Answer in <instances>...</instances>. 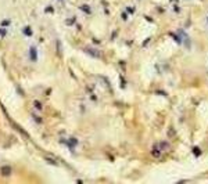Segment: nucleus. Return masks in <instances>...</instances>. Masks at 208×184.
Instances as JSON below:
<instances>
[{"label": "nucleus", "instance_id": "1", "mask_svg": "<svg viewBox=\"0 0 208 184\" xmlns=\"http://www.w3.org/2000/svg\"><path fill=\"white\" fill-rule=\"evenodd\" d=\"M11 173H13V168L10 166V165H3V166H0V176H11Z\"/></svg>", "mask_w": 208, "mask_h": 184}, {"label": "nucleus", "instance_id": "4", "mask_svg": "<svg viewBox=\"0 0 208 184\" xmlns=\"http://www.w3.org/2000/svg\"><path fill=\"white\" fill-rule=\"evenodd\" d=\"M33 119H35V122H36V123H38V125H42L43 123V119H40V116H33Z\"/></svg>", "mask_w": 208, "mask_h": 184}, {"label": "nucleus", "instance_id": "5", "mask_svg": "<svg viewBox=\"0 0 208 184\" xmlns=\"http://www.w3.org/2000/svg\"><path fill=\"white\" fill-rule=\"evenodd\" d=\"M29 29H31L29 26H27V28H24V32H25V35H28V36H31V35H32V32H31Z\"/></svg>", "mask_w": 208, "mask_h": 184}, {"label": "nucleus", "instance_id": "3", "mask_svg": "<svg viewBox=\"0 0 208 184\" xmlns=\"http://www.w3.org/2000/svg\"><path fill=\"white\" fill-rule=\"evenodd\" d=\"M32 105H33V108L36 109V111H39V112H42L43 109H45V107H43V104L40 103L39 100H33V103H32Z\"/></svg>", "mask_w": 208, "mask_h": 184}, {"label": "nucleus", "instance_id": "2", "mask_svg": "<svg viewBox=\"0 0 208 184\" xmlns=\"http://www.w3.org/2000/svg\"><path fill=\"white\" fill-rule=\"evenodd\" d=\"M29 58H31V61H33V62H36V61H38L39 54H38L36 47H31L29 48Z\"/></svg>", "mask_w": 208, "mask_h": 184}]
</instances>
